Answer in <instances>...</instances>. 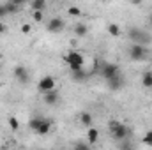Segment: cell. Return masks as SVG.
Segmentation results:
<instances>
[{"label":"cell","mask_w":152,"mask_h":150,"mask_svg":"<svg viewBox=\"0 0 152 150\" xmlns=\"http://www.w3.org/2000/svg\"><path fill=\"white\" fill-rule=\"evenodd\" d=\"M44 7H46V2L44 0H34L32 2V11L34 12H42Z\"/></svg>","instance_id":"ac0fdd59"},{"label":"cell","mask_w":152,"mask_h":150,"mask_svg":"<svg viewBox=\"0 0 152 150\" xmlns=\"http://www.w3.org/2000/svg\"><path fill=\"white\" fill-rule=\"evenodd\" d=\"M127 36H129L131 41H133V44H140V46H145V44H149V42L152 41L151 34H147V32H143L142 28H136V27L129 28Z\"/></svg>","instance_id":"3957f363"},{"label":"cell","mask_w":152,"mask_h":150,"mask_svg":"<svg viewBox=\"0 0 152 150\" xmlns=\"http://www.w3.org/2000/svg\"><path fill=\"white\" fill-rule=\"evenodd\" d=\"M20 30H21V34H30V32H32V25H30V23H23V25L20 27Z\"/></svg>","instance_id":"cb8c5ba5"},{"label":"cell","mask_w":152,"mask_h":150,"mask_svg":"<svg viewBox=\"0 0 152 150\" xmlns=\"http://www.w3.org/2000/svg\"><path fill=\"white\" fill-rule=\"evenodd\" d=\"M151 25H152V14H151Z\"/></svg>","instance_id":"83f0119b"},{"label":"cell","mask_w":152,"mask_h":150,"mask_svg":"<svg viewBox=\"0 0 152 150\" xmlns=\"http://www.w3.org/2000/svg\"><path fill=\"white\" fill-rule=\"evenodd\" d=\"M14 78H16V81H20V85H27L28 79H30L28 71H27L23 66H18V67L14 69Z\"/></svg>","instance_id":"ba28073f"},{"label":"cell","mask_w":152,"mask_h":150,"mask_svg":"<svg viewBox=\"0 0 152 150\" xmlns=\"http://www.w3.org/2000/svg\"><path fill=\"white\" fill-rule=\"evenodd\" d=\"M64 60H66V64L69 66V71H80V69H83V64H85V57L80 53V51H69L66 57H64Z\"/></svg>","instance_id":"7a4b0ae2"},{"label":"cell","mask_w":152,"mask_h":150,"mask_svg":"<svg viewBox=\"0 0 152 150\" xmlns=\"http://www.w3.org/2000/svg\"><path fill=\"white\" fill-rule=\"evenodd\" d=\"M5 32H7V25L0 20V36H2V34H5Z\"/></svg>","instance_id":"484cf974"},{"label":"cell","mask_w":152,"mask_h":150,"mask_svg":"<svg viewBox=\"0 0 152 150\" xmlns=\"http://www.w3.org/2000/svg\"><path fill=\"white\" fill-rule=\"evenodd\" d=\"M32 16H34V20H36V21H42V12H34Z\"/></svg>","instance_id":"4316f807"},{"label":"cell","mask_w":152,"mask_h":150,"mask_svg":"<svg viewBox=\"0 0 152 150\" xmlns=\"http://www.w3.org/2000/svg\"><path fill=\"white\" fill-rule=\"evenodd\" d=\"M88 78V73L85 69H80V71H71V79L76 83H83L85 79Z\"/></svg>","instance_id":"7c38bea8"},{"label":"cell","mask_w":152,"mask_h":150,"mask_svg":"<svg viewBox=\"0 0 152 150\" xmlns=\"http://www.w3.org/2000/svg\"><path fill=\"white\" fill-rule=\"evenodd\" d=\"M64 27H66V23H64V20H62V18H58V16L51 18V20L48 21V25H46V28H48V32H50V34H58V32H62V30H64Z\"/></svg>","instance_id":"52a82bcc"},{"label":"cell","mask_w":152,"mask_h":150,"mask_svg":"<svg viewBox=\"0 0 152 150\" xmlns=\"http://www.w3.org/2000/svg\"><path fill=\"white\" fill-rule=\"evenodd\" d=\"M73 150H90V145L87 141H76Z\"/></svg>","instance_id":"ffe728a7"},{"label":"cell","mask_w":152,"mask_h":150,"mask_svg":"<svg viewBox=\"0 0 152 150\" xmlns=\"http://www.w3.org/2000/svg\"><path fill=\"white\" fill-rule=\"evenodd\" d=\"M67 12H69L71 16H80V14H81V9H80V7H75V5H71V7L67 9Z\"/></svg>","instance_id":"603a6c76"},{"label":"cell","mask_w":152,"mask_h":150,"mask_svg":"<svg viewBox=\"0 0 152 150\" xmlns=\"http://www.w3.org/2000/svg\"><path fill=\"white\" fill-rule=\"evenodd\" d=\"M55 87H57V81H55L53 76H42V78L39 79V83H37L39 92H42V94L51 92V90H57Z\"/></svg>","instance_id":"8992f818"},{"label":"cell","mask_w":152,"mask_h":150,"mask_svg":"<svg viewBox=\"0 0 152 150\" xmlns=\"http://www.w3.org/2000/svg\"><path fill=\"white\" fill-rule=\"evenodd\" d=\"M118 150H134V145L131 141H120L118 143Z\"/></svg>","instance_id":"7402d4cb"},{"label":"cell","mask_w":152,"mask_h":150,"mask_svg":"<svg viewBox=\"0 0 152 150\" xmlns=\"http://www.w3.org/2000/svg\"><path fill=\"white\" fill-rule=\"evenodd\" d=\"M7 122H9V127H11L12 131H18V129H20V122H18V118H16V117H9V120H7Z\"/></svg>","instance_id":"d6986e66"},{"label":"cell","mask_w":152,"mask_h":150,"mask_svg":"<svg viewBox=\"0 0 152 150\" xmlns=\"http://www.w3.org/2000/svg\"><path fill=\"white\" fill-rule=\"evenodd\" d=\"M42 122H44V118H42V117H34V118H30L28 127H30L34 133H37L39 129H41V125H42Z\"/></svg>","instance_id":"5bb4252c"},{"label":"cell","mask_w":152,"mask_h":150,"mask_svg":"<svg viewBox=\"0 0 152 150\" xmlns=\"http://www.w3.org/2000/svg\"><path fill=\"white\" fill-rule=\"evenodd\" d=\"M9 12H7V7H5V4H0V20L2 18H5Z\"/></svg>","instance_id":"d4e9b609"},{"label":"cell","mask_w":152,"mask_h":150,"mask_svg":"<svg viewBox=\"0 0 152 150\" xmlns=\"http://www.w3.org/2000/svg\"><path fill=\"white\" fill-rule=\"evenodd\" d=\"M97 140H99V131H97L96 127H90V129L87 131V141H88V145L97 143Z\"/></svg>","instance_id":"4fadbf2b"},{"label":"cell","mask_w":152,"mask_h":150,"mask_svg":"<svg viewBox=\"0 0 152 150\" xmlns=\"http://www.w3.org/2000/svg\"><path fill=\"white\" fill-rule=\"evenodd\" d=\"M58 99H60V95H58V92H57V90H51V92L42 94V101H44V104H48V106L57 104V103H58Z\"/></svg>","instance_id":"30bf717a"},{"label":"cell","mask_w":152,"mask_h":150,"mask_svg":"<svg viewBox=\"0 0 152 150\" xmlns=\"http://www.w3.org/2000/svg\"><path fill=\"white\" fill-rule=\"evenodd\" d=\"M147 57H149V50L145 46H140V44H131L129 46V58L131 60L140 62V60H145Z\"/></svg>","instance_id":"5b68a950"},{"label":"cell","mask_w":152,"mask_h":150,"mask_svg":"<svg viewBox=\"0 0 152 150\" xmlns=\"http://www.w3.org/2000/svg\"><path fill=\"white\" fill-rule=\"evenodd\" d=\"M106 30H108V34L112 36V37H118L122 32H120V27L117 25V23H110L108 27H106Z\"/></svg>","instance_id":"e0dca14e"},{"label":"cell","mask_w":152,"mask_h":150,"mask_svg":"<svg viewBox=\"0 0 152 150\" xmlns=\"http://www.w3.org/2000/svg\"><path fill=\"white\" fill-rule=\"evenodd\" d=\"M78 120H80V124L83 125V127H92V124H94V117L90 115L88 111H81L80 113V117H78Z\"/></svg>","instance_id":"8fae6325"},{"label":"cell","mask_w":152,"mask_h":150,"mask_svg":"<svg viewBox=\"0 0 152 150\" xmlns=\"http://www.w3.org/2000/svg\"><path fill=\"white\" fill-rule=\"evenodd\" d=\"M124 83H126V79H124V74L120 73V74H117L115 78L108 79V88L113 90V92H117V90H120V88L124 87Z\"/></svg>","instance_id":"9c48e42d"},{"label":"cell","mask_w":152,"mask_h":150,"mask_svg":"<svg viewBox=\"0 0 152 150\" xmlns=\"http://www.w3.org/2000/svg\"><path fill=\"white\" fill-rule=\"evenodd\" d=\"M142 141H143V143H145L147 147H152V131H147V133L143 134Z\"/></svg>","instance_id":"44dd1931"},{"label":"cell","mask_w":152,"mask_h":150,"mask_svg":"<svg viewBox=\"0 0 152 150\" xmlns=\"http://www.w3.org/2000/svg\"><path fill=\"white\" fill-rule=\"evenodd\" d=\"M108 129H110L113 140L115 141H118V143H120V141H126L127 136H129V129H127V125L122 124V122H118V120H112V122L108 124Z\"/></svg>","instance_id":"6da1fadb"},{"label":"cell","mask_w":152,"mask_h":150,"mask_svg":"<svg viewBox=\"0 0 152 150\" xmlns=\"http://www.w3.org/2000/svg\"><path fill=\"white\" fill-rule=\"evenodd\" d=\"M88 34V28L85 23H76L75 25V36L76 37H85Z\"/></svg>","instance_id":"9a60e30c"},{"label":"cell","mask_w":152,"mask_h":150,"mask_svg":"<svg viewBox=\"0 0 152 150\" xmlns=\"http://www.w3.org/2000/svg\"><path fill=\"white\" fill-rule=\"evenodd\" d=\"M99 73H101V76L108 81V79L115 78L117 74H120V67H118L117 64H113V62H103V64H101Z\"/></svg>","instance_id":"277c9868"},{"label":"cell","mask_w":152,"mask_h":150,"mask_svg":"<svg viewBox=\"0 0 152 150\" xmlns=\"http://www.w3.org/2000/svg\"><path fill=\"white\" fill-rule=\"evenodd\" d=\"M142 85L145 88H152V73L151 71H145L143 76H142Z\"/></svg>","instance_id":"2e32d148"}]
</instances>
